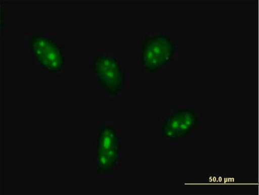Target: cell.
Masks as SVG:
<instances>
[{"label": "cell", "mask_w": 259, "mask_h": 195, "mask_svg": "<svg viewBox=\"0 0 259 195\" xmlns=\"http://www.w3.org/2000/svg\"><path fill=\"white\" fill-rule=\"evenodd\" d=\"M177 46L170 37L162 34L145 37L140 52L143 69L154 73L171 61Z\"/></svg>", "instance_id": "cell-1"}, {"label": "cell", "mask_w": 259, "mask_h": 195, "mask_svg": "<svg viewBox=\"0 0 259 195\" xmlns=\"http://www.w3.org/2000/svg\"><path fill=\"white\" fill-rule=\"evenodd\" d=\"M36 61L50 73L62 71L65 64L64 53L56 41L44 35L30 36L28 40Z\"/></svg>", "instance_id": "cell-2"}, {"label": "cell", "mask_w": 259, "mask_h": 195, "mask_svg": "<svg viewBox=\"0 0 259 195\" xmlns=\"http://www.w3.org/2000/svg\"><path fill=\"white\" fill-rule=\"evenodd\" d=\"M94 69L99 84L110 95H116L125 84V76L117 58L109 54L95 58Z\"/></svg>", "instance_id": "cell-3"}, {"label": "cell", "mask_w": 259, "mask_h": 195, "mask_svg": "<svg viewBox=\"0 0 259 195\" xmlns=\"http://www.w3.org/2000/svg\"><path fill=\"white\" fill-rule=\"evenodd\" d=\"M120 145L113 127L104 126L97 138L96 169L101 174L110 173L119 159Z\"/></svg>", "instance_id": "cell-4"}, {"label": "cell", "mask_w": 259, "mask_h": 195, "mask_svg": "<svg viewBox=\"0 0 259 195\" xmlns=\"http://www.w3.org/2000/svg\"><path fill=\"white\" fill-rule=\"evenodd\" d=\"M199 124V115L195 109H178L164 119L160 132L165 139H184L197 128Z\"/></svg>", "instance_id": "cell-5"}]
</instances>
